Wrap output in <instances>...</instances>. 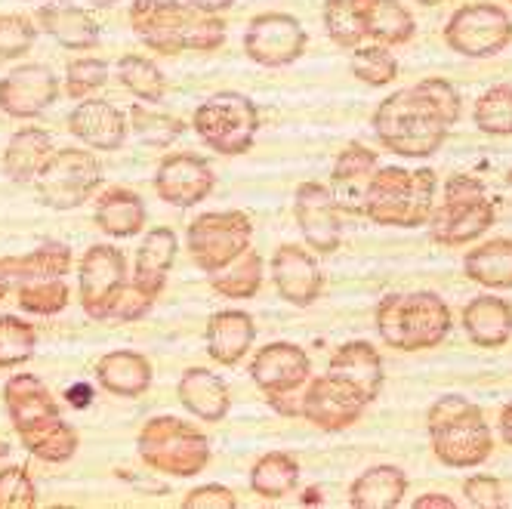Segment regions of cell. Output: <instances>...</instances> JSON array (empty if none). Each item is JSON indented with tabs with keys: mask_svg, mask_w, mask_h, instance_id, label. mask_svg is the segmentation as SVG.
<instances>
[{
	"mask_svg": "<svg viewBox=\"0 0 512 509\" xmlns=\"http://www.w3.org/2000/svg\"><path fill=\"white\" fill-rule=\"evenodd\" d=\"M4 405L28 454L44 463H68L78 454V429L62 417L53 392L41 377L25 371L10 377L4 386Z\"/></svg>",
	"mask_w": 512,
	"mask_h": 509,
	"instance_id": "1",
	"label": "cell"
},
{
	"mask_svg": "<svg viewBox=\"0 0 512 509\" xmlns=\"http://www.w3.org/2000/svg\"><path fill=\"white\" fill-rule=\"evenodd\" d=\"M130 25L136 38L161 56H176L186 50L213 53L229 38L223 19L186 4V0H133Z\"/></svg>",
	"mask_w": 512,
	"mask_h": 509,
	"instance_id": "2",
	"label": "cell"
},
{
	"mask_svg": "<svg viewBox=\"0 0 512 509\" xmlns=\"http://www.w3.org/2000/svg\"><path fill=\"white\" fill-rule=\"evenodd\" d=\"M438 176L429 167H377L364 192L361 216L386 229H420L435 210Z\"/></svg>",
	"mask_w": 512,
	"mask_h": 509,
	"instance_id": "3",
	"label": "cell"
},
{
	"mask_svg": "<svg viewBox=\"0 0 512 509\" xmlns=\"http://www.w3.org/2000/svg\"><path fill=\"white\" fill-rule=\"evenodd\" d=\"M374 324L386 346L398 352H423L448 340L454 315L435 290H408L386 294L374 309Z\"/></svg>",
	"mask_w": 512,
	"mask_h": 509,
	"instance_id": "4",
	"label": "cell"
},
{
	"mask_svg": "<svg viewBox=\"0 0 512 509\" xmlns=\"http://www.w3.org/2000/svg\"><path fill=\"white\" fill-rule=\"evenodd\" d=\"M426 429L432 454L451 469H479L494 451V432L479 405L466 395H442L435 398Z\"/></svg>",
	"mask_w": 512,
	"mask_h": 509,
	"instance_id": "5",
	"label": "cell"
},
{
	"mask_svg": "<svg viewBox=\"0 0 512 509\" xmlns=\"http://www.w3.org/2000/svg\"><path fill=\"white\" fill-rule=\"evenodd\" d=\"M383 149L398 158H429L445 145L448 124L442 115L417 93V87L398 90L377 105L371 118Z\"/></svg>",
	"mask_w": 512,
	"mask_h": 509,
	"instance_id": "6",
	"label": "cell"
},
{
	"mask_svg": "<svg viewBox=\"0 0 512 509\" xmlns=\"http://www.w3.org/2000/svg\"><path fill=\"white\" fill-rule=\"evenodd\" d=\"M136 454L149 469L170 479H192L213 460L207 435L195 423L170 414L142 423L136 435Z\"/></svg>",
	"mask_w": 512,
	"mask_h": 509,
	"instance_id": "7",
	"label": "cell"
},
{
	"mask_svg": "<svg viewBox=\"0 0 512 509\" xmlns=\"http://www.w3.org/2000/svg\"><path fill=\"white\" fill-rule=\"evenodd\" d=\"M497 220L494 201L479 176L454 173L445 183L442 204H435L429 216V238L442 247L475 244Z\"/></svg>",
	"mask_w": 512,
	"mask_h": 509,
	"instance_id": "8",
	"label": "cell"
},
{
	"mask_svg": "<svg viewBox=\"0 0 512 509\" xmlns=\"http://www.w3.org/2000/svg\"><path fill=\"white\" fill-rule=\"evenodd\" d=\"M192 127L207 149H213L216 155L235 158L253 149L256 133H260V112H256L250 96L223 90L213 93L195 108Z\"/></svg>",
	"mask_w": 512,
	"mask_h": 509,
	"instance_id": "9",
	"label": "cell"
},
{
	"mask_svg": "<svg viewBox=\"0 0 512 509\" xmlns=\"http://www.w3.org/2000/svg\"><path fill=\"white\" fill-rule=\"evenodd\" d=\"M186 247L192 263L213 275L253 247V220L244 210H207L189 223Z\"/></svg>",
	"mask_w": 512,
	"mask_h": 509,
	"instance_id": "10",
	"label": "cell"
},
{
	"mask_svg": "<svg viewBox=\"0 0 512 509\" xmlns=\"http://www.w3.org/2000/svg\"><path fill=\"white\" fill-rule=\"evenodd\" d=\"M102 186V164L87 149H56L44 170L34 179V189L50 210H78Z\"/></svg>",
	"mask_w": 512,
	"mask_h": 509,
	"instance_id": "11",
	"label": "cell"
},
{
	"mask_svg": "<svg viewBox=\"0 0 512 509\" xmlns=\"http://www.w3.org/2000/svg\"><path fill=\"white\" fill-rule=\"evenodd\" d=\"M512 41V19L497 4H466L445 25V44L466 59H488Z\"/></svg>",
	"mask_w": 512,
	"mask_h": 509,
	"instance_id": "12",
	"label": "cell"
},
{
	"mask_svg": "<svg viewBox=\"0 0 512 509\" xmlns=\"http://www.w3.org/2000/svg\"><path fill=\"white\" fill-rule=\"evenodd\" d=\"M368 398L358 392L346 377L327 371L324 377H315L300 392V417H306L321 432H346L352 429L364 411H368Z\"/></svg>",
	"mask_w": 512,
	"mask_h": 509,
	"instance_id": "13",
	"label": "cell"
},
{
	"mask_svg": "<svg viewBox=\"0 0 512 509\" xmlns=\"http://www.w3.org/2000/svg\"><path fill=\"white\" fill-rule=\"evenodd\" d=\"M130 275L127 260L115 244H93L78 269L81 306L93 321H112L115 303L124 294Z\"/></svg>",
	"mask_w": 512,
	"mask_h": 509,
	"instance_id": "14",
	"label": "cell"
},
{
	"mask_svg": "<svg viewBox=\"0 0 512 509\" xmlns=\"http://www.w3.org/2000/svg\"><path fill=\"white\" fill-rule=\"evenodd\" d=\"M250 380L275 408L284 398H300L303 386L312 380V358L297 343L275 340L263 349H256L250 361Z\"/></svg>",
	"mask_w": 512,
	"mask_h": 509,
	"instance_id": "15",
	"label": "cell"
},
{
	"mask_svg": "<svg viewBox=\"0 0 512 509\" xmlns=\"http://www.w3.org/2000/svg\"><path fill=\"white\" fill-rule=\"evenodd\" d=\"M309 44L303 22L290 13H260L253 16L244 31V53L250 62L263 68L294 65Z\"/></svg>",
	"mask_w": 512,
	"mask_h": 509,
	"instance_id": "16",
	"label": "cell"
},
{
	"mask_svg": "<svg viewBox=\"0 0 512 509\" xmlns=\"http://www.w3.org/2000/svg\"><path fill=\"white\" fill-rule=\"evenodd\" d=\"M294 220L297 229L303 232L306 244L331 257L343 244V210L331 192V186L324 183H300L294 195Z\"/></svg>",
	"mask_w": 512,
	"mask_h": 509,
	"instance_id": "17",
	"label": "cell"
},
{
	"mask_svg": "<svg viewBox=\"0 0 512 509\" xmlns=\"http://www.w3.org/2000/svg\"><path fill=\"white\" fill-rule=\"evenodd\" d=\"M56 99L59 78L47 65H19L7 78H0V112L16 121H31L44 115Z\"/></svg>",
	"mask_w": 512,
	"mask_h": 509,
	"instance_id": "18",
	"label": "cell"
},
{
	"mask_svg": "<svg viewBox=\"0 0 512 509\" xmlns=\"http://www.w3.org/2000/svg\"><path fill=\"white\" fill-rule=\"evenodd\" d=\"M269 275H272L278 297L290 306H297V309H306L321 297V287H324L321 266L315 260V253L300 247V244L275 247L272 263H269Z\"/></svg>",
	"mask_w": 512,
	"mask_h": 509,
	"instance_id": "19",
	"label": "cell"
},
{
	"mask_svg": "<svg viewBox=\"0 0 512 509\" xmlns=\"http://www.w3.org/2000/svg\"><path fill=\"white\" fill-rule=\"evenodd\" d=\"M216 186L213 167L192 152H173L158 164L155 192L170 207H195L201 204Z\"/></svg>",
	"mask_w": 512,
	"mask_h": 509,
	"instance_id": "20",
	"label": "cell"
},
{
	"mask_svg": "<svg viewBox=\"0 0 512 509\" xmlns=\"http://www.w3.org/2000/svg\"><path fill=\"white\" fill-rule=\"evenodd\" d=\"M127 115L118 105L105 99H81L68 115V130L90 149L99 152H118L127 139Z\"/></svg>",
	"mask_w": 512,
	"mask_h": 509,
	"instance_id": "21",
	"label": "cell"
},
{
	"mask_svg": "<svg viewBox=\"0 0 512 509\" xmlns=\"http://www.w3.org/2000/svg\"><path fill=\"white\" fill-rule=\"evenodd\" d=\"M207 355L223 368H235L256 343V321L244 309H219L207 321Z\"/></svg>",
	"mask_w": 512,
	"mask_h": 509,
	"instance_id": "22",
	"label": "cell"
},
{
	"mask_svg": "<svg viewBox=\"0 0 512 509\" xmlns=\"http://www.w3.org/2000/svg\"><path fill=\"white\" fill-rule=\"evenodd\" d=\"M380 158L374 149L361 142H349L346 149L337 155L334 170H331V192L340 204V210L346 213H361L364 204V192H368L371 176L377 173Z\"/></svg>",
	"mask_w": 512,
	"mask_h": 509,
	"instance_id": "23",
	"label": "cell"
},
{
	"mask_svg": "<svg viewBox=\"0 0 512 509\" xmlns=\"http://www.w3.org/2000/svg\"><path fill=\"white\" fill-rule=\"evenodd\" d=\"M179 257V238L173 229L158 226L149 235L142 238L139 250H136V263H133V284L139 290H145L152 300H158L167 287L170 269Z\"/></svg>",
	"mask_w": 512,
	"mask_h": 509,
	"instance_id": "24",
	"label": "cell"
},
{
	"mask_svg": "<svg viewBox=\"0 0 512 509\" xmlns=\"http://www.w3.org/2000/svg\"><path fill=\"white\" fill-rule=\"evenodd\" d=\"M176 392L182 408L204 423H223L232 411V392L226 380L207 368H189L179 377Z\"/></svg>",
	"mask_w": 512,
	"mask_h": 509,
	"instance_id": "25",
	"label": "cell"
},
{
	"mask_svg": "<svg viewBox=\"0 0 512 509\" xmlns=\"http://www.w3.org/2000/svg\"><path fill=\"white\" fill-rule=\"evenodd\" d=\"M152 361L133 349L105 352L96 361V383L118 398H139L152 386Z\"/></svg>",
	"mask_w": 512,
	"mask_h": 509,
	"instance_id": "26",
	"label": "cell"
},
{
	"mask_svg": "<svg viewBox=\"0 0 512 509\" xmlns=\"http://www.w3.org/2000/svg\"><path fill=\"white\" fill-rule=\"evenodd\" d=\"M460 324L479 349H500L512 337V306L491 294L472 297L460 312Z\"/></svg>",
	"mask_w": 512,
	"mask_h": 509,
	"instance_id": "27",
	"label": "cell"
},
{
	"mask_svg": "<svg viewBox=\"0 0 512 509\" xmlns=\"http://www.w3.org/2000/svg\"><path fill=\"white\" fill-rule=\"evenodd\" d=\"M327 371H334L340 377H346L352 386H358V392L368 398V402H377V395L383 392V358L377 352V346H371L368 340H349L343 343L331 361H327Z\"/></svg>",
	"mask_w": 512,
	"mask_h": 509,
	"instance_id": "28",
	"label": "cell"
},
{
	"mask_svg": "<svg viewBox=\"0 0 512 509\" xmlns=\"http://www.w3.org/2000/svg\"><path fill=\"white\" fill-rule=\"evenodd\" d=\"M34 22L68 50H93L99 44V22L84 7L56 0V4H44Z\"/></svg>",
	"mask_w": 512,
	"mask_h": 509,
	"instance_id": "29",
	"label": "cell"
},
{
	"mask_svg": "<svg viewBox=\"0 0 512 509\" xmlns=\"http://www.w3.org/2000/svg\"><path fill=\"white\" fill-rule=\"evenodd\" d=\"M408 472L392 463L368 466L349 485V506L355 509H395L408 494Z\"/></svg>",
	"mask_w": 512,
	"mask_h": 509,
	"instance_id": "30",
	"label": "cell"
},
{
	"mask_svg": "<svg viewBox=\"0 0 512 509\" xmlns=\"http://www.w3.org/2000/svg\"><path fill=\"white\" fill-rule=\"evenodd\" d=\"M145 204L133 189L112 186L96 198L93 223L108 238H133L145 229Z\"/></svg>",
	"mask_w": 512,
	"mask_h": 509,
	"instance_id": "31",
	"label": "cell"
},
{
	"mask_svg": "<svg viewBox=\"0 0 512 509\" xmlns=\"http://www.w3.org/2000/svg\"><path fill=\"white\" fill-rule=\"evenodd\" d=\"M355 7L371 44L405 47L414 38V16L401 0H355Z\"/></svg>",
	"mask_w": 512,
	"mask_h": 509,
	"instance_id": "32",
	"label": "cell"
},
{
	"mask_svg": "<svg viewBox=\"0 0 512 509\" xmlns=\"http://www.w3.org/2000/svg\"><path fill=\"white\" fill-rule=\"evenodd\" d=\"M463 272L485 290H512V238H491L469 247Z\"/></svg>",
	"mask_w": 512,
	"mask_h": 509,
	"instance_id": "33",
	"label": "cell"
},
{
	"mask_svg": "<svg viewBox=\"0 0 512 509\" xmlns=\"http://www.w3.org/2000/svg\"><path fill=\"white\" fill-rule=\"evenodd\" d=\"M56 152L53 136L41 127H22L10 136L4 152V170L13 183H34L50 155Z\"/></svg>",
	"mask_w": 512,
	"mask_h": 509,
	"instance_id": "34",
	"label": "cell"
},
{
	"mask_svg": "<svg viewBox=\"0 0 512 509\" xmlns=\"http://www.w3.org/2000/svg\"><path fill=\"white\" fill-rule=\"evenodd\" d=\"M300 460L287 451H269L250 469V488L253 494H260L263 500H284L287 494H294L300 485Z\"/></svg>",
	"mask_w": 512,
	"mask_h": 509,
	"instance_id": "35",
	"label": "cell"
},
{
	"mask_svg": "<svg viewBox=\"0 0 512 509\" xmlns=\"http://www.w3.org/2000/svg\"><path fill=\"white\" fill-rule=\"evenodd\" d=\"M266 278L263 269V257L256 253V247L244 250L235 263H229L226 269H219L213 275H207V284L216 290L219 297H229V300H250L260 294Z\"/></svg>",
	"mask_w": 512,
	"mask_h": 509,
	"instance_id": "36",
	"label": "cell"
},
{
	"mask_svg": "<svg viewBox=\"0 0 512 509\" xmlns=\"http://www.w3.org/2000/svg\"><path fill=\"white\" fill-rule=\"evenodd\" d=\"M71 290L65 284V278H25L16 284V303L22 312L38 315V318H50L59 315L68 306Z\"/></svg>",
	"mask_w": 512,
	"mask_h": 509,
	"instance_id": "37",
	"label": "cell"
},
{
	"mask_svg": "<svg viewBox=\"0 0 512 509\" xmlns=\"http://www.w3.org/2000/svg\"><path fill=\"white\" fill-rule=\"evenodd\" d=\"M118 81L145 105H158L167 96V81L161 75V68L145 59V56H121L118 59Z\"/></svg>",
	"mask_w": 512,
	"mask_h": 509,
	"instance_id": "38",
	"label": "cell"
},
{
	"mask_svg": "<svg viewBox=\"0 0 512 509\" xmlns=\"http://www.w3.org/2000/svg\"><path fill=\"white\" fill-rule=\"evenodd\" d=\"M321 19H324L327 38H331L337 47L355 53L358 47L368 44V31H364V22L358 16L355 0H324Z\"/></svg>",
	"mask_w": 512,
	"mask_h": 509,
	"instance_id": "39",
	"label": "cell"
},
{
	"mask_svg": "<svg viewBox=\"0 0 512 509\" xmlns=\"http://www.w3.org/2000/svg\"><path fill=\"white\" fill-rule=\"evenodd\" d=\"M472 121L488 136H512V84H494L475 99Z\"/></svg>",
	"mask_w": 512,
	"mask_h": 509,
	"instance_id": "40",
	"label": "cell"
},
{
	"mask_svg": "<svg viewBox=\"0 0 512 509\" xmlns=\"http://www.w3.org/2000/svg\"><path fill=\"white\" fill-rule=\"evenodd\" d=\"M38 352V331L31 321L0 315V368H19Z\"/></svg>",
	"mask_w": 512,
	"mask_h": 509,
	"instance_id": "41",
	"label": "cell"
},
{
	"mask_svg": "<svg viewBox=\"0 0 512 509\" xmlns=\"http://www.w3.org/2000/svg\"><path fill=\"white\" fill-rule=\"evenodd\" d=\"M19 263V281L25 278H65L71 272V247L62 241H47L41 247H34L22 257Z\"/></svg>",
	"mask_w": 512,
	"mask_h": 509,
	"instance_id": "42",
	"label": "cell"
},
{
	"mask_svg": "<svg viewBox=\"0 0 512 509\" xmlns=\"http://www.w3.org/2000/svg\"><path fill=\"white\" fill-rule=\"evenodd\" d=\"M352 75L368 87H389L398 78V59L383 44H364L352 56Z\"/></svg>",
	"mask_w": 512,
	"mask_h": 509,
	"instance_id": "43",
	"label": "cell"
},
{
	"mask_svg": "<svg viewBox=\"0 0 512 509\" xmlns=\"http://www.w3.org/2000/svg\"><path fill=\"white\" fill-rule=\"evenodd\" d=\"M130 121H133V130L145 139V142H152V145H170L176 142L182 133H186V124H182L179 118H170L164 112H158V108H149L145 102L133 105V112H130Z\"/></svg>",
	"mask_w": 512,
	"mask_h": 509,
	"instance_id": "44",
	"label": "cell"
},
{
	"mask_svg": "<svg viewBox=\"0 0 512 509\" xmlns=\"http://www.w3.org/2000/svg\"><path fill=\"white\" fill-rule=\"evenodd\" d=\"M108 84V65L96 56H81L65 65V93L71 99H90Z\"/></svg>",
	"mask_w": 512,
	"mask_h": 509,
	"instance_id": "45",
	"label": "cell"
},
{
	"mask_svg": "<svg viewBox=\"0 0 512 509\" xmlns=\"http://www.w3.org/2000/svg\"><path fill=\"white\" fill-rule=\"evenodd\" d=\"M34 41H38V25L28 16L19 13H4L0 16V62L7 59H22Z\"/></svg>",
	"mask_w": 512,
	"mask_h": 509,
	"instance_id": "46",
	"label": "cell"
},
{
	"mask_svg": "<svg viewBox=\"0 0 512 509\" xmlns=\"http://www.w3.org/2000/svg\"><path fill=\"white\" fill-rule=\"evenodd\" d=\"M38 506V485L25 466L0 469V509H34Z\"/></svg>",
	"mask_w": 512,
	"mask_h": 509,
	"instance_id": "47",
	"label": "cell"
},
{
	"mask_svg": "<svg viewBox=\"0 0 512 509\" xmlns=\"http://www.w3.org/2000/svg\"><path fill=\"white\" fill-rule=\"evenodd\" d=\"M417 93L435 108L438 115H442V121L448 127H454L460 121V112H463V105H460V93L454 90V84H448L445 78H423L414 84Z\"/></svg>",
	"mask_w": 512,
	"mask_h": 509,
	"instance_id": "48",
	"label": "cell"
},
{
	"mask_svg": "<svg viewBox=\"0 0 512 509\" xmlns=\"http://www.w3.org/2000/svg\"><path fill=\"white\" fill-rule=\"evenodd\" d=\"M463 497L475 509H500L506 503L500 479L488 476V472H475V476H469L463 482Z\"/></svg>",
	"mask_w": 512,
	"mask_h": 509,
	"instance_id": "49",
	"label": "cell"
},
{
	"mask_svg": "<svg viewBox=\"0 0 512 509\" xmlns=\"http://www.w3.org/2000/svg\"><path fill=\"white\" fill-rule=\"evenodd\" d=\"M186 509H235L238 506V497L232 494V488L219 485V482H210V485H198L186 494L182 500Z\"/></svg>",
	"mask_w": 512,
	"mask_h": 509,
	"instance_id": "50",
	"label": "cell"
},
{
	"mask_svg": "<svg viewBox=\"0 0 512 509\" xmlns=\"http://www.w3.org/2000/svg\"><path fill=\"white\" fill-rule=\"evenodd\" d=\"M155 303H158V300H152L149 294H145V290H139L133 281H127L124 294H121L118 303H115L112 321H139L142 315H149V312H152Z\"/></svg>",
	"mask_w": 512,
	"mask_h": 509,
	"instance_id": "51",
	"label": "cell"
},
{
	"mask_svg": "<svg viewBox=\"0 0 512 509\" xmlns=\"http://www.w3.org/2000/svg\"><path fill=\"white\" fill-rule=\"evenodd\" d=\"M19 284V263L16 257H0V303L10 297V290Z\"/></svg>",
	"mask_w": 512,
	"mask_h": 509,
	"instance_id": "52",
	"label": "cell"
},
{
	"mask_svg": "<svg viewBox=\"0 0 512 509\" xmlns=\"http://www.w3.org/2000/svg\"><path fill=\"white\" fill-rule=\"evenodd\" d=\"M411 506H414V509H457V500L448 497V494L429 491V494H420Z\"/></svg>",
	"mask_w": 512,
	"mask_h": 509,
	"instance_id": "53",
	"label": "cell"
},
{
	"mask_svg": "<svg viewBox=\"0 0 512 509\" xmlns=\"http://www.w3.org/2000/svg\"><path fill=\"white\" fill-rule=\"evenodd\" d=\"M186 4H192V7H198V10H204V13L219 16V13L232 10V7H235V0H186Z\"/></svg>",
	"mask_w": 512,
	"mask_h": 509,
	"instance_id": "54",
	"label": "cell"
},
{
	"mask_svg": "<svg viewBox=\"0 0 512 509\" xmlns=\"http://www.w3.org/2000/svg\"><path fill=\"white\" fill-rule=\"evenodd\" d=\"M497 429H500V439L512 448V402H506L500 408V420H497Z\"/></svg>",
	"mask_w": 512,
	"mask_h": 509,
	"instance_id": "55",
	"label": "cell"
},
{
	"mask_svg": "<svg viewBox=\"0 0 512 509\" xmlns=\"http://www.w3.org/2000/svg\"><path fill=\"white\" fill-rule=\"evenodd\" d=\"M90 7H96V10H108V7H115L118 0H87Z\"/></svg>",
	"mask_w": 512,
	"mask_h": 509,
	"instance_id": "56",
	"label": "cell"
},
{
	"mask_svg": "<svg viewBox=\"0 0 512 509\" xmlns=\"http://www.w3.org/2000/svg\"><path fill=\"white\" fill-rule=\"evenodd\" d=\"M417 4H423V7H438V4H445V0H417Z\"/></svg>",
	"mask_w": 512,
	"mask_h": 509,
	"instance_id": "57",
	"label": "cell"
},
{
	"mask_svg": "<svg viewBox=\"0 0 512 509\" xmlns=\"http://www.w3.org/2000/svg\"><path fill=\"white\" fill-rule=\"evenodd\" d=\"M506 189H509V195H512V170L506 173Z\"/></svg>",
	"mask_w": 512,
	"mask_h": 509,
	"instance_id": "58",
	"label": "cell"
},
{
	"mask_svg": "<svg viewBox=\"0 0 512 509\" xmlns=\"http://www.w3.org/2000/svg\"><path fill=\"white\" fill-rule=\"evenodd\" d=\"M7 451H10V448H7L4 442H0V457H7Z\"/></svg>",
	"mask_w": 512,
	"mask_h": 509,
	"instance_id": "59",
	"label": "cell"
},
{
	"mask_svg": "<svg viewBox=\"0 0 512 509\" xmlns=\"http://www.w3.org/2000/svg\"><path fill=\"white\" fill-rule=\"evenodd\" d=\"M509 4H512V0H509Z\"/></svg>",
	"mask_w": 512,
	"mask_h": 509,
	"instance_id": "60",
	"label": "cell"
}]
</instances>
